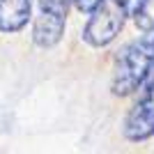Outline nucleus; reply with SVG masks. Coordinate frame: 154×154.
<instances>
[{
	"label": "nucleus",
	"mask_w": 154,
	"mask_h": 154,
	"mask_svg": "<svg viewBox=\"0 0 154 154\" xmlns=\"http://www.w3.org/2000/svg\"><path fill=\"white\" fill-rule=\"evenodd\" d=\"M124 136L129 140H147L154 136V76L145 83V92L124 120Z\"/></svg>",
	"instance_id": "obj_3"
},
{
	"label": "nucleus",
	"mask_w": 154,
	"mask_h": 154,
	"mask_svg": "<svg viewBox=\"0 0 154 154\" xmlns=\"http://www.w3.org/2000/svg\"><path fill=\"white\" fill-rule=\"evenodd\" d=\"M32 0H0V30L16 32L28 23Z\"/></svg>",
	"instance_id": "obj_5"
},
{
	"label": "nucleus",
	"mask_w": 154,
	"mask_h": 154,
	"mask_svg": "<svg viewBox=\"0 0 154 154\" xmlns=\"http://www.w3.org/2000/svg\"><path fill=\"white\" fill-rule=\"evenodd\" d=\"M143 42L127 46L117 58V69L113 78V92L120 97L131 94L154 76V32Z\"/></svg>",
	"instance_id": "obj_1"
},
{
	"label": "nucleus",
	"mask_w": 154,
	"mask_h": 154,
	"mask_svg": "<svg viewBox=\"0 0 154 154\" xmlns=\"http://www.w3.org/2000/svg\"><path fill=\"white\" fill-rule=\"evenodd\" d=\"M74 2H76V7L81 9V12H90V9L99 2V0H74Z\"/></svg>",
	"instance_id": "obj_8"
},
{
	"label": "nucleus",
	"mask_w": 154,
	"mask_h": 154,
	"mask_svg": "<svg viewBox=\"0 0 154 154\" xmlns=\"http://www.w3.org/2000/svg\"><path fill=\"white\" fill-rule=\"evenodd\" d=\"M64 21H67L64 14L51 12V9H42L39 16L35 19V28H32V39H35V44L42 46V48L55 46L60 39H62Z\"/></svg>",
	"instance_id": "obj_4"
},
{
	"label": "nucleus",
	"mask_w": 154,
	"mask_h": 154,
	"mask_svg": "<svg viewBox=\"0 0 154 154\" xmlns=\"http://www.w3.org/2000/svg\"><path fill=\"white\" fill-rule=\"evenodd\" d=\"M134 21L138 30H143L145 35L154 32V0H143L140 5L134 9Z\"/></svg>",
	"instance_id": "obj_6"
},
{
	"label": "nucleus",
	"mask_w": 154,
	"mask_h": 154,
	"mask_svg": "<svg viewBox=\"0 0 154 154\" xmlns=\"http://www.w3.org/2000/svg\"><path fill=\"white\" fill-rule=\"evenodd\" d=\"M129 2L127 0H99L90 12L88 26L83 30V39L90 46H101L110 44L124 28V21L129 16Z\"/></svg>",
	"instance_id": "obj_2"
},
{
	"label": "nucleus",
	"mask_w": 154,
	"mask_h": 154,
	"mask_svg": "<svg viewBox=\"0 0 154 154\" xmlns=\"http://www.w3.org/2000/svg\"><path fill=\"white\" fill-rule=\"evenodd\" d=\"M127 2H129V9L134 12V9H136V7H138V5H140L143 0H127Z\"/></svg>",
	"instance_id": "obj_9"
},
{
	"label": "nucleus",
	"mask_w": 154,
	"mask_h": 154,
	"mask_svg": "<svg viewBox=\"0 0 154 154\" xmlns=\"http://www.w3.org/2000/svg\"><path fill=\"white\" fill-rule=\"evenodd\" d=\"M42 2V9H51V12H58V14H64L67 16V9L74 0H39Z\"/></svg>",
	"instance_id": "obj_7"
}]
</instances>
